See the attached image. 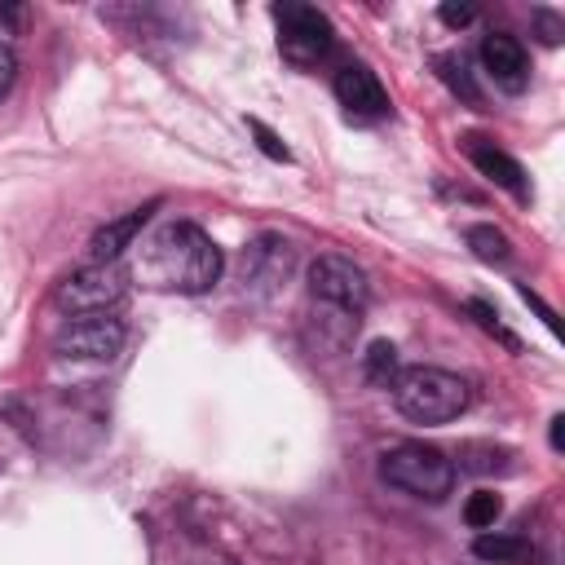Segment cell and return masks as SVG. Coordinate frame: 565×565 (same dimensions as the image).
<instances>
[{
	"instance_id": "obj_1",
	"label": "cell",
	"mask_w": 565,
	"mask_h": 565,
	"mask_svg": "<svg viewBox=\"0 0 565 565\" xmlns=\"http://www.w3.org/2000/svg\"><path fill=\"white\" fill-rule=\"evenodd\" d=\"M146 269H151V278L159 282V288H177V292L199 297L221 278L225 256L195 221H173V225H164L155 234Z\"/></svg>"
},
{
	"instance_id": "obj_2",
	"label": "cell",
	"mask_w": 565,
	"mask_h": 565,
	"mask_svg": "<svg viewBox=\"0 0 565 565\" xmlns=\"http://www.w3.org/2000/svg\"><path fill=\"white\" fill-rule=\"evenodd\" d=\"M389 389H394V407L411 424H451L473 402V385L446 367H402Z\"/></svg>"
},
{
	"instance_id": "obj_3",
	"label": "cell",
	"mask_w": 565,
	"mask_h": 565,
	"mask_svg": "<svg viewBox=\"0 0 565 565\" xmlns=\"http://www.w3.org/2000/svg\"><path fill=\"white\" fill-rule=\"evenodd\" d=\"M380 477L394 486V490H407L416 499H446L451 486H455V464L437 451V446H424V442H402L394 451H385L380 459Z\"/></svg>"
},
{
	"instance_id": "obj_4",
	"label": "cell",
	"mask_w": 565,
	"mask_h": 565,
	"mask_svg": "<svg viewBox=\"0 0 565 565\" xmlns=\"http://www.w3.org/2000/svg\"><path fill=\"white\" fill-rule=\"evenodd\" d=\"M274 23H278V54L297 71H314L336 54V27L314 5H278Z\"/></svg>"
},
{
	"instance_id": "obj_5",
	"label": "cell",
	"mask_w": 565,
	"mask_h": 565,
	"mask_svg": "<svg viewBox=\"0 0 565 565\" xmlns=\"http://www.w3.org/2000/svg\"><path fill=\"white\" fill-rule=\"evenodd\" d=\"M124 292H129V269H124L120 261H111V265L93 261V265L67 274V278L58 282L54 306L67 310V314H76V319H80V314H107L111 306L124 301Z\"/></svg>"
},
{
	"instance_id": "obj_6",
	"label": "cell",
	"mask_w": 565,
	"mask_h": 565,
	"mask_svg": "<svg viewBox=\"0 0 565 565\" xmlns=\"http://www.w3.org/2000/svg\"><path fill=\"white\" fill-rule=\"evenodd\" d=\"M310 297L314 306H328V310H341V314H363L367 310V274L363 265H354L350 256H319L310 265Z\"/></svg>"
},
{
	"instance_id": "obj_7",
	"label": "cell",
	"mask_w": 565,
	"mask_h": 565,
	"mask_svg": "<svg viewBox=\"0 0 565 565\" xmlns=\"http://www.w3.org/2000/svg\"><path fill=\"white\" fill-rule=\"evenodd\" d=\"M124 323L111 314H80L76 323H67L54 341L58 358H76V363H111L124 350Z\"/></svg>"
},
{
	"instance_id": "obj_8",
	"label": "cell",
	"mask_w": 565,
	"mask_h": 565,
	"mask_svg": "<svg viewBox=\"0 0 565 565\" xmlns=\"http://www.w3.org/2000/svg\"><path fill=\"white\" fill-rule=\"evenodd\" d=\"M292 261H297V247L282 239V234L252 239L247 252H243V288L256 292V297H269L278 282L292 274Z\"/></svg>"
},
{
	"instance_id": "obj_9",
	"label": "cell",
	"mask_w": 565,
	"mask_h": 565,
	"mask_svg": "<svg viewBox=\"0 0 565 565\" xmlns=\"http://www.w3.org/2000/svg\"><path fill=\"white\" fill-rule=\"evenodd\" d=\"M332 89H336V102L345 107V115L358 120V124H372V120H385L389 115V93L376 80V71L363 67V63H345L336 71Z\"/></svg>"
},
{
	"instance_id": "obj_10",
	"label": "cell",
	"mask_w": 565,
	"mask_h": 565,
	"mask_svg": "<svg viewBox=\"0 0 565 565\" xmlns=\"http://www.w3.org/2000/svg\"><path fill=\"white\" fill-rule=\"evenodd\" d=\"M481 67H486V76H490L503 93H521V89L530 85V58H525L521 41L508 36V32H490V36L481 41Z\"/></svg>"
},
{
	"instance_id": "obj_11",
	"label": "cell",
	"mask_w": 565,
	"mask_h": 565,
	"mask_svg": "<svg viewBox=\"0 0 565 565\" xmlns=\"http://www.w3.org/2000/svg\"><path fill=\"white\" fill-rule=\"evenodd\" d=\"M459 146H464V155L473 159V168L486 177V181H495V186H503L512 199H530V186H525V168L508 155V151H499L495 142H486V137H477V133H468V137H459Z\"/></svg>"
},
{
	"instance_id": "obj_12",
	"label": "cell",
	"mask_w": 565,
	"mask_h": 565,
	"mask_svg": "<svg viewBox=\"0 0 565 565\" xmlns=\"http://www.w3.org/2000/svg\"><path fill=\"white\" fill-rule=\"evenodd\" d=\"M159 203H146V208H133L129 217H120V221H107L98 234H93V243H89V252H93V261H102V265H111V261H120L124 256V247H133V239L146 230V221H151V212H155Z\"/></svg>"
},
{
	"instance_id": "obj_13",
	"label": "cell",
	"mask_w": 565,
	"mask_h": 565,
	"mask_svg": "<svg viewBox=\"0 0 565 565\" xmlns=\"http://www.w3.org/2000/svg\"><path fill=\"white\" fill-rule=\"evenodd\" d=\"M473 552H477L481 561H495V565H534V561H539L534 543L521 539V534H481V539L473 543Z\"/></svg>"
},
{
	"instance_id": "obj_14",
	"label": "cell",
	"mask_w": 565,
	"mask_h": 565,
	"mask_svg": "<svg viewBox=\"0 0 565 565\" xmlns=\"http://www.w3.org/2000/svg\"><path fill=\"white\" fill-rule=\"evenodd\" d=\"M433 67H437L442 85H446L455 98H464L468 107H481V89H477V80H473V71H468L464 54H437V58H433Z\"/></svg>"
},
{
	"instance_id": "obj_15",
	"label": "cell",
	"mask_w": 565,
	"mask_h": 565,
	"mask_svg": "<svg viewBox=\"0 0 565 565\" xmlns=\"http://www.w3.org/2000/svg\"><path fill=\"white\" fill-rule=\"evenodd\" d=\"M398 345L394 341H376L367 354H363V376H367V385H376V389H389L394 380H398Z\"/></svg>"
},
{
	"instance_id": "obj_16",
	"label": "cell",
	"mask_w": 565,
	"mask_h": 565,
	"mask_svg": "<svg viewBox=\"0 0 565 565\" xmlns=\"http://www.w3.org/2000/svg\"><path fill=\"white\" fill-rule=\"evenodd\" d=\"M468 247H473V256L477 261H486V265H503L508 256H512V243H508V234L503 230H495V225H468Z\"/></svg>"
},
{
	"instance_id": "obj_17",
	"label": "cell",
	"mask_w": 565,
	"mask_h": 565,
	"mask_svg": "<svg viewBox=\"0 0 565 565\" xmlns=\"http://www.w3.org/2000/svg\"><path fill=\"white\" fill-rule=\"evenodd\" d=\"M464 310H468V319H473V323H477V328H481L486 336H495V341H499L503 350L521 354V341H517V336H512V332H508V328L499 323V310H495V306H486V301H468Z\"/></svg>"
},
{
	"instance_id": "obj_18",
	"label": "cell",
	"mask_w": 565,
	"mask_h": 565,
	"mask_svg": "<svg viewBox=\"0 0 565 565\" xmlns=\"http://www.w3.org/2000/svg\"><path fill=\"white\" fill-rule=\"evenodd\" d=\"M499 512H503V499H499L495 490H477V495L464 503V521H468L473 530L495 525V521H499Z\"/></svg>"
},
{
	"instance_id": "obj_19",
	"label": "cell",
	"mask_w": 565,
	"mask_h": 565,
	"mask_svg": "<svg viewBox=\"0 0 565 565\" xmlns=\"http://www.w3.org/2000/svg\"><path fill=\"white\" fill-rule=\"evenodd\" d=\"M247 129H252V137H256V146L269 155V159H278V164H292V151L278 142V133L274 129H265L261 120H247Z\"/></svg>"
},
{
	"instance_id": "obj_20",
	"label": "cell",
	"mask_w": 565,
	"mask_h": 565,
	"mask_svg": "<svg viewBox=\"0 0 565 565\" xmlns=\"http://www.w3.org/2000/svg\"><path fill=\"white\" fill-rule=\"evenodd\" d=\"M14 80H19V58H14L10 45H0V98L14 89Z\"/></svg>"
},
{
	"instance_id": "obj_21",
	"label": "cell",
	"mask_w": 565,
	"mask_h": 565,
	"mask_svg": "<svg viewBox=\"0 0 565 565\" xmlns=\"http://www.w3.org/2000/svg\"><path fill=\"white\" fill-rule=\"evenodd\" d=\"M437 14H442V23H446V27H468V23L477 19V10H473V5H442Z\"/></svg>"
},
{
	"instance_id": "obj_22",
	"label": "cell",
	"mask_w": 565,
	"mask_h": 565,
	"mask_svg": "<svg viewBox=\"0 0 565 565\" xmlns=\"http://www.w3.org/2000/svg\"><path fill=\"white\" fill-rule=\"evenodd\" d=\"M534 19H539V32H543V45H561V19L547 14V10H539Z\"/></svg>"
},
{
	"instance_id": "obj_23",
	"label": "cell",
	"mask_w": 565,
	"mask_h": 565,
	"mask_svg": "<svg viewBox=\"0 0 565 565\" xmlns=\"http://www.w3.org/2000/svg\"><path fill=\"white\" fill-rule=\"evenodd\" d=\"M547 437H552V451H565V416H556V420H552Z\"/></svg>"
}]
</instances>
